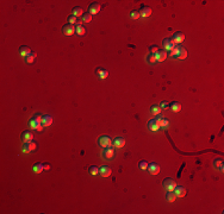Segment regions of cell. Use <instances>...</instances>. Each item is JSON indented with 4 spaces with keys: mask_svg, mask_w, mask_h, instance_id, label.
I'll use <instances>...</instances> for the list:
<instances>
[{
    "mask_svg": "<svg viewBox=\"0 0 224 214\" xmlns=\"http://www.w3.org/2000/svg\"><path fill=\"white\" fill-rule=\"evenodd\" d=\"M169 56H172V57L175 56L178 60H185L186 56H187V51L183 47H174V48L171 50Z\"/></svg>",
    "mask_w": 224,
    "mask_h": 214,
    "instance_id": "cell-1",
    "label": "cell"
},
{
    "mask_svg": "<svg viewBox=\"0 0 224 214\" xmlns=\"http://www.w3.org/2000/svg\"><path fill=\"white\" fill-rule=\"evenodd\" d=\"M162 184H163V188H164L166 191H173L175 189V187H177V182L173 179H169V177L164 179Z\"/></svg>",
    "mask_w": 224,
    "mask_h": 214,
    "instance_id": "cell-2",
    "label": "cell"
},
{
    "mask_svg": "<svg viewBox=\"0 0 224 214\" xmlns=\"http://www.w3.org/2000/svg\"><path fill=\"white\" fill-rule=\"evenodd\" d=\"M98 144H99V146H102L103 149L110 147L112 145V139L109 136H100L98 139Z\"/></svg>",
    "mask_w": 224,
    "mask_h": 214,
    "instance_id": "cell-3",
    "label": "cell"
},
{
    "mask_svg": "<svg viewBox=\"0 0 224 214\" xmlns=\"http://www.w3.org/2000/svg\"><path fill=\"white\" fill-rule=\"evenodd\" d=\"M41 119H42V115L39 114V113H37V114H35L31 119H30V126L33 129V130H37L41 125H42V121H41Z\"/></svg>",
    "mask_w": 224,
    "mask_h": 214,
    "instance_id": "cell-4",
    "label": "cell"
},
{
    "mask_svg": "<svg viewBox=\"0 0 224 214\" xmlns=\"http://www.w3.org/2000/svg\"><path fill=\"white\" fill-rule=\"evenodd\" d=\"M32 139H33V133L31 131H29V130L23 131V133H21V141L24 143H30L32 142Z\"/></svg>",
    "mask_w": 224,
    "mask_h": 214,
    "instance_id": "cell-5",
    "label": "cell"
},
{
    "mask_svg": "<svg viewBox=\"0 0 224 214\" xmlns=\"http://www.w3.org/2000/svg\"><path fill=\"white\" fill-rule=\"evenodd\" d=\"M74 32H75V27L72 24H66L62 27V33L66 36H72V35H74Z\"/></svg>",
    "mask_w": 224,
    "mask_h": 214,
    "instance_id": "cell-6",
    "label": "cell"
},
{
    "mask_svg": "<svg viewBox=\"0 0 224 214\" xmlns=\"http://www.w3.org/2000/svg\"><path fill=\"white\" fill-rule=\"evenodd\" d=\"M162 47H163L164 50H172L175 47V43L172 38H164L163 42H162Z\"/></svg>",
    "mask_w": 224,
    "mask_h": 214,
    "instance_id": "cell-7",
    "label": "cell"
},
{
    "mask_svg": "<svg viewBox=\"0 0 224 214\" xmlns=\"http://www.w3.org/2000/svg\"><path fill=\"white\" fill-rule=\"evenodd\" d=\"M103 156L106 158V159H112L113 156H114V150L113 147L110 146V147H105L104 151H103Z\"/></svg>",
    "mask_w": 224,
    "mask_h": 214,
    "instance_id": "cell-8",
    "label": "cell"
},
{
    "mask_svg": "<svg viewBox=\"0 0 224 214\" xmlns=\"http://www.w3.org/2000/svg\"><path fill=\"white\" fill-rule=\"evenodd\" d=\"M99 174L103 176V177H109V176L112 174V170H111V168L110 167H107V165H104L99 169Z\"/></svg>",
    "mask_w": 224,
    "mask_h": 214,
    "instance_id": "cell-9",
    "label": "cell"
},
{
    "mask_svg": "<svg viewBox=\"0 0 224 214\" xmlns=\"http://www.w3.org/2000/svg\"><path fill=\"white\" fill-rule=\"evenodd\" d=\"M148 170H149V173L151 174V175H157L158 173H160V167H158V164H156V163H149V165H148Z\"/></svg>",
    "mask_w": 224,
    "mask_h": 214,
    "instance_id": "cell-10",
    "label": "cell"
},
{
    "mask_svg": "<svg viewBox=\"0 0 224 214\" xmlns=\"http://www.w3.org/2000/svg\"><path fill=\"white\" fill-rule=\"evenodd\" d=\"M41 121H42V125H43V126L47 127V126H50V125L53 124V118L50 117L49 114H44V115H42Z\"/></svg>",
    "mask_w": 224,
    "mask_h": 214,
    "instance_id": "cell-11",
    "label": "cell"
},
{
    "mask_svg": "<svg viewBox=\"0 0 224 214\" xmlns=\"http://www.w3.org/2000/svg\"><path fill=\"white\" fill-rule=\"evenodd\" d=\"M138 12H140V16H141V17L147 18V17H149V16H150L151 12H153V11H151V9H150V7H148V6H142V7H141V10H140Z\"/></svg>",
    "mask_w": 224,
    "mask_h": 214,
    "instance_id": "cell-12",
    "label": "cell"
},
{
    "mask_svg": "<svg viewBox=\"0 0 224 214\" xmlns=\"http://www.w3.org/2000/svg\"><path fill=\"white\" fill-rule=\"evenodd\" d=\"M99 11H100V5L98 3H92L88 7L90 14H97V13H99Z\"/></svg>",
    "mask_w": 224,
    "mask_h": 214,
    "instance_id": "cell-13",
    "label": "cell"
},
{
    "mask_svg": "<svg viewBox=\"0 0 224 214\" xmlns=\"http://www.w3.org/2000/svg\"><path fill=\"white\" fill-rule=\"evenodd\" d=\"M31 53H32L31 49L29 48V47H26V45H21V47L19 48V54H20L21 56H23L24 58H25V57H27L29 55H31Z\"/></svg>",
    "mask_w": 224,
    "mask_h": 214,
    "instance_id": "cell-14",
    "label": "cell"
},
{
    "mask_svg": "<svg viewBox=\"0 0 224 214\" xmlns=\"http://www.w3.org/2000/svg\"><path fill=\"white\" fill-rule=\"evenodd\" d=\"M155 57H156V61L158 62H163L166 58H167V53L164 50H158L157 53L155 54Z\"/></svg>",
    "mask_w": 224,
    "mask_h": 214,
    "instance_id": "cell-15",
    "label": "cell"
},
{
    "mask_svg": "<svg viewBox=\"0 0 224 214\" xmlns=\"http://www.w3.org/2000/svg\"><path fill=\"white\" fill-rule=\"evenodd\" d=\"M172 39L174 41V43H181V42H184V39H185V35H184L183 32L178 31V32H175L174 35H173V38H172Z\"/></svg>",
    "mask_w": 224,
    "mask_h": 214,
    "instance_id": "cell-16",
    "label": "cell"
},
{
    "mask_svg": "<svg viewBox=\"0 0 224 214\" xmlns=\"http://www.w3.org/2000/svg\"><path fill=\"white\" fill-rule=\"evenodd\" d=\"M125 145V139L123 137H116L113 139V146L116 147H123Z\"/></svg>",
    "mask_w": 224,
    "mask_h": 214,
    "instance_id": "cell-17",
    "label": "cell"
},
{
    "mask_svg": "<svg viewBox=\"0 0 224 214\" xmlns=\"http://www.w3.org/2000/svg\"><path fill=\"white\" fill-rule=\"evenodd\" d=\"M173 191H174V193H175V195L177 196H179V197H184L185 195H186V189L184 188V187H181V186H177L175 187V189L174 190H173Z\"/></svg>",
    "mask_w": 224,
    "mask_h": 214,
    "instance_id": "cell-18",
    "label": "cell"
},
{
    "mask_svg": "<svg viewBox=\"0 0 224 214\" xmlns=\"http://www.w3.org/2000/svg\"><path fill=\"white\" fill-rule=\"evenodd\" d=\"M148 126L151 131H157L158 129H160V124H158L155 119H151L149 123H148Z\"/></svg>",
    "mask_w": 224,
    "mask_h": 214,
    "instance_id": "cell-19",
    "label": "cell"
},
{
    "mask_svg": "<svg viewBox=\"0 0 224 214\" xmlns=\"http://www.w3.org/2000/svg\"><path fill=\"white\" fill-rule=\"evenodd\" d=\"M169 107H171V109L173 111V112H179V111L181 109V104L178 102V101H173L169 104Z\"/></svg>",
    "mask_w": 224,
    "mask_h": 214,
    "instance_id": "cell-20",
    "label": "cell"
},
{
    "mask_svg": "<svg viewBox=\"0 0 224 214\" xmlns=\"http://www.w3.org/2000/svg\"><path fill=\"white\" fill-rule=\"evenodd\" d=\"M96 74H97V75H98L100 79H106V77H107V75H109V73H107L104 68H97Z\"/></svg>",
    "mask_w": 224,
    "mask_h": 214,
    "instance_id": "cell-21",
    "label": "cell"
},
{
    "mask_svg": "<svg viewBox=\"0 0 224 214\" xmlns=\"http://www.w3.org/2000/svg\"><path fill=\"white\" fill-rule=\"evenodd\" d=\"M160 112H161L160 105H153V106L150 107V113H151V115H158V114H160Z\"/></svg>",
    "mask_w": 224,
    "mask_h": 214,
    "instance_id": "cell-22",
    "label": "cell"
},
{
    "mask_svg": "<svg viewBox=\"0 0 224 214\" xmlns=\"http://www.w3.org/2000/svg\"><path fill=\"white\" fill-rule=\"evenodd\" d=\"M43 169H44V167H43V163H35L33 168H32V170L36 173V174H41L43 171Z\"/></svg>",
    "mask_w": 224,
    "mask_h": 214,
    "instance_id": "cell-23",
    "label": "cell"
},
{
    "mask_svg": "<svg viewBox=\"0 0 224 214\" xmlns=\"http://www.w3.org/2000/svg\"><path fill=\"white\" fill-rule=\"evenodd\" d=\"M166 199H167V201H169V202H174V200L177 199V195H175L174 191H167Z\"/></svg>",
    "mask_w": 224,
    "mask_h": 214,
    "instance_id": "cell-24",
    "label": "cell"
},
{
    "mask_svg": "<svg viewBox=\"0 0 224 214\" xmlns=\"http://www.w3.org/2000/svg\"><path fill=\"white\" fill-rule=\"evenodd\" d=\"M72 12H73V16H75L76 18L78 17H80V16H82V9H81V7H79V6H75L74 7V9H73V11H72Z\"/></svg>",
    "mask_w": 224,
    "mask_h": 214,
    "instance_id": "cell-25",
    "label": "cell"
},
{
    "mask_svg": "<svg viewBox=\"0 0 224 214\" xmlns=\"http://www.w3.org/2000/svg\"><path fill=\"white\" fill-rule=\"evenodd\" d=\"M36 57H37V54H36V53H31V55H29L27 57H25L24 61L26 63H33L35 60H36Z\"/></svg>",
    "mask_w": 224,
    "mask_h": 214,
    "instance_id": "cell-26",
    "label": "cell"
},
{
    "mask_svg": "<svg viewBox=\"0 0 224 214\" xmlns=\"http://www.w3.org/2000/svg\"><path fill=\"white\" fill-rule=\"evenodd\" d=\"M75 32L79 35V36H84L86 33V29L82 26V25H76L75 27Z\"/></svg>",
    "mask_w": 224,
    "mask_h": 214,
    "instance_id": "cell-27",
    "label": "cell"
},
{
    "mask_svg": "<svg viewBox=\"0 0 224 214\" xmlns=\"http://www.w3.org/2000/svg\"><path fill=\"white\" fill-rule=\"evenodd\" d=\"M222 164H223V158L222 157H218V158H215L213 159V167L217 169V168H219V167H222Z\"/></svg>",
    "mask_w": 224,
    "mask_h": 214,
    "instance_id": "cell-28",
    "label": "cell"
},
{
    "mask_svg": "<svg viewBox=\"0 0 224 214\" xmlns=\"http://www.w3.org/2000/svg\"><path fill=\"white\" fill-rule=\"evenodd\" d=\"M88 171H90V175L96 176V175H98V174H99V169H98L97 167H94V165H92V167H90Z\"/></svg>",
    "mask_w": 224,
    "mask_h": 214,
    "instance_id": "cell-29",
    "label": "cell"
},
{
    "mask_svg": "<svg viewBox=\"0 0 224 214\" xmlns=\"http://www.w3.org/2000/svg\"><path fill=\"white\" fill-rule=\"evenodd\" d=\"M91 20H92V14H90L88 12L82 14V21L84 23H90Z\"/></svg>",
    "mask_w": 224,
    "mask_h": 214,
    "instance_id": "cell-30",
    "label": "cell"
},
{
    "mask_svg": "<svg viewBox=\"0 0 224 214\" xmlns=\"http://www.w3.org/2000/svg\"><path fill=\"white\" fill-rule=\"evenodd\" d=\"M67 20H68V24H72V25L78 23V18L75 16H73V14H70V16L67 18Z\"/></svg>",
    "mask_w": 224,
    "mask_h": 214,
    "instance_id": "cell-31",
    "label": "cell"
},
{
    "mask_svg": "<svg viewBox=\"0 0 224 214\" xmlns=\"http://www.w3.org/2000/svg\"><path fill=\"white\" fill-rule=\"evenodd\" d=\"M130 18L134 19V20L138 19V18H140V12H138V11H136V10L131 11V12H130Z\"/></svg>",
    "mask_w": 224,
    "mask_h": 214,
    "instance_id": "cell-32",
    "label": "cell"
},
{
    "mask_svg": "<svg viewBox=\"0 0 224 214\" xmlns=\"http://www.w3.org/2000/svg\"><path fill=\"white\" fill-rule=\"evenodd\" d=\"M148 165H149V163L147 161H141L140 163H138V167H140V169H142V170H146V169H148Z\"/></svg>",
    "mask_w": 224,
    "mask_h": 214,
    "instance_id": "cell-33",
    "label": "cell"
},
{
    "mask_svg": "<svg viewBox=\"0 0 224 214\" xmlns=\"http://www.w3.org/2000/svg\"><path fill=\"white\" fill-rule=\"evenodd\" d=\"M168 125H169V121H168V119H166V118H163V119L161 120V123H160V127H162V129H166V127H168Z\"/></svg>",
    "mask_w": 224,
    "mask_h": 214,
    "instance_id": "cell-34",
    "label": "cell"
},
{
    "mask_svg": "<svg viewBox=\"0 0 224 214\" xmlns=\"http://www.w3.org/2000/svg\"><path fill=\"white\" fill-rule=\"evenodd\" d=\"M21 151H23L24 153H29L31 150H30V146H29V143H24L23 145V149H21Z\"/></svg>",
    "mask_w": 224,
    "mask_h": 214,
    "instance_id": "cell-35",
    "label": "cell"
},
{
    "mask_svg": "<svg viewBox=\"0 0 224 214\" xmlns=\"http://www.w3.org/2000/svg\"><path fill=\"white\" fill-rule=\"evenodd\" d=\"M148 62H149V63H151V64L156 62V57H155V55H154V54H151V55H149V56H148Z\"/></svg>",
    "mask_w": 224,
    "mask_h": 214,
    "instance_id": "cell-36",
    "label": "cell"
},
{
    "mask_svg": "<svg viewBox=\"0 0 224 214\" xmlns=\"http://www.w3.org/2000/svg\"><path fill=\"white\" fill-rule=\"evenodd\" d=\"M149 49H150V51H151V53H153V54H156L157 51L160 50V49H158V47H157V45H151Z\"/></svg>",
    "mask_w": 224,
    "mask_h": 214,
    "instance_id": "cell-37",
    "label": "cell"
},
{
    "mask_svg": "<svg viewBox=\"0 0 224 214\" xmlns=\"http://www.w3.org/2000/svg\"><path fill=\"white\" fill-rule=\"evenodd\" d=\"M29 146H30V150L32 151V150H35L36 147H37V143H36V142H30V143H29Z\"/></svg>",
    "mask_w": 224,
    "mask_h": 214,
    "instance_id": "cell-38",
    "label": "cell"
},
{
    "mask_svg": "<svg viewBox=\"0 0 224 214\" xmlns=\"http://www.w3.org/2000/svg\"><path fill=\"white\" fill-rule=\"evenodd\" d=\"M167 105H168V104L164 101V102H161V104H160V107H161V108H167V107H166Z\"/></svg>",
    "mask_w": 224,
    "mask_h": 214,
    "instance_id": "cell-39",
    "label": "cell"
},
{
    "mask_svg": "<svg viewBox=\"0 0 224 214\" xmlns=\"http://www.w3.org/2000/svg\"><path fill=\"white\" fill-rule=\"evenodd\" d=\"M43 167H44V169H45V170H49V169H50V165H49V163H43Z\"/></svg>",
    "mask_w": 224,
    "mask_h": 214,
    "instance_id": "cell-40",
    "label": "cell"
}]
</instances>
